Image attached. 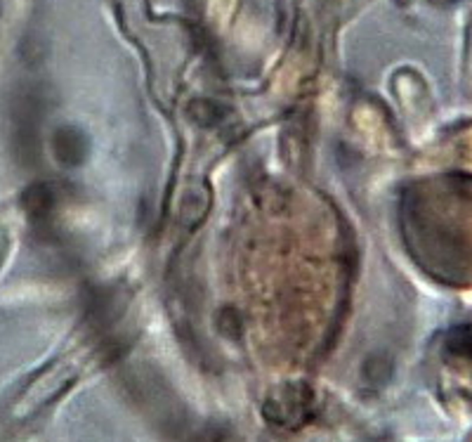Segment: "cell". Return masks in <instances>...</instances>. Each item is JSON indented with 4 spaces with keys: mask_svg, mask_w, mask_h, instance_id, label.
Segmentation results:
<instances>
[{
    "mask_svg": "<svg viewBox=\"0 0 472 442\" xmlns=\"http://www.w3.org/2000/svg\"><path fill=\"white\" fill-rule=\"evenodd\" d=\"M54 154L57 159L64 163V166H79L83 156H86V140L79 130H71V128H62L57 130L53 140Z\"/></svg>",
    "mask_w": 472,
    "mask_h": 442,
    "instance_id": "obj_1",
    "label": "cell"
}]
</instances>
